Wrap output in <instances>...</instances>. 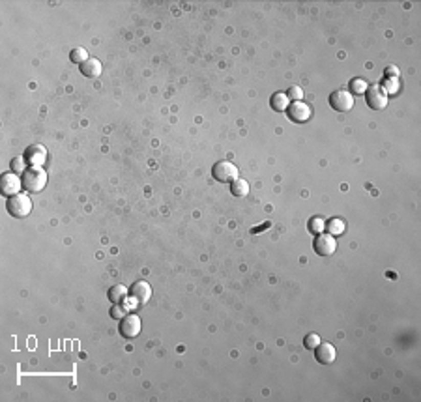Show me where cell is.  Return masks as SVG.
Segmentation results:
<instances>
[{"instance_id": "cell-19", "label": "cell", "mask_w": 421, "mask_h": 402, "mask_svg": "<svg viewBox=\"0 0 421 402\" xmlns=\"http://www.w3.org/2000/svg\"><path fill=\"white\" fill-rule=\"evenodd\" d=\"M386 92V96L389 98V94H397L399 92V81L397 79H386V82H384V86H380Z\"/></svg>"}, {"instance_id": "cell-18", "label": "cell", "mask_w": 421, "mask_h": 402, "mask_svg": "<svg viewBox=\"0 0 421 402\" xmlns=\"http://www.w3.org/2000/svg\"><path fill=\"white\" fill-rule=\"evenodd\" d=\"M70 58H71V62L73 64H84L88 60V53H86V49H82V47H77V49H73L71 51V55H70Z\"/></svg>"}, {"instance_id": "cell-20", "label": "cell", "mask_w": 421, "mask_h": 402, "mask_svg": "<svg viewBox=\"0 0 421 402\" xmlns=\"http://www.w3.org/2000/svg\"><path fill=\"white\" fill-rule=\"evenodd\" d=\"M367 82L363 81V79H354V81L350 82V94L354 96V94H365L367 92Z\"/></svg>"}, {"instance_id": "cell-5", "label": "cell", "mask_w": 421, "mask_h": 402, "mask_svg": "<svg viewBox=\"0 0 421 402\" xmlns=\"http://www.w3.org/2000/svg\"><path fill=\"white\" fill-rule=\"evenodd\" d=\"M118 329L124 339H135L141 333V318L137 315H126L120 320Z\"/></svg>"}, {"instance_id": "cell-26", "label": "cell", "mask_w": 421, "mask_h": 402, "mask_svg": "<svg viewBox=\"0 0 421 402\" xmlns=\"http://www.w3.org/2000/svg\"><path fill=\"white\" fill-rule=\"evenodd\" d=\"M386 77L388 79H399V70L395 65H389V68H386Z\"/></svg>"}, {"instance_id": "cell-24", "label": "cell", "mask_w": 421, "mask_h": 402, "mask_svg": "<svg viewBox=\"0 0 421 402\" xmlns=\"http://www.w3.org/2000/svg\"><path fill=\"white\" fill-rule=\"evenodd\" d=\"M11 169H13V172H25V159L23 158H17L11 161Z\"/></svg>"}, {"instance_id": "cell-6", "label": "cell", "mask_w": 421, "mask_h": 402, "mask_svg": "<svg viewBox=\"0 0 421 402\" xmlns=\"http://www.w3.org/2000/svg\"><path fill=\"white\" fill-rule=\"evenodd\" d=\"M365 99H367V105L371 107L372 110H382L388 107V101L389 98L386 96V92H384L380 86H371L367 88L365 92Z\"/></svg>"}, {"instance_id": "cell-3", "label": "cell", "mask_w": 421, "mask_h": 402, "mask_svg": "<svg viewBox=\"0 0 421 402\" xmlns=\"http://www.w3.org/2000/svg\"><path fill=\"white\" fill-rule=\"evenodd\" d=\"M212 176L221 184H230V182H234L238 178V169L230 161H219V163L213 165Z\"/></svg>"}, {"instance_id": "cell-22", "label": "cell", "mask_w": 421, "mask_h": 402, "mask_svg": "<svg viewBox=\"0 0 421 402\" xmlns=\"http://www.w3.org/2000/svg\"><path fill=\"white\" fill-rule=\"evenodd\" d=\"M286 98L292 99V101H301L303 99V90L300 86H290L289 92H286Z\"/></svg>"}, {"instance_id": "cell-21", "label": "cell", "mask_w": 421, "mask_h": 402, "mask_svg": "<svg viewBox=\"0 0 421 402\" xmlns=\"http://www.w3.org/2000/svg\"><path fill=\"white\" fill-rule=\"evenodd\" d=\"M324 229H326V223H324L320 217H313L311 221H309V230H311L313 234H322Z\"/></svg>"}, {"instance_id": "cell-4", "label": "cell", "mask_w": 421, "mask_h": 402, "mask_svg": "<svg viewBox=\"0 0 421 402\" xmlns=\"http://www.w3.org/2000/svg\"><path fill=\"white\" fill-rule=\"evenodd\" d=\"M329 105L337 113H348V110L354 109V96L348 90H335L329 96Z\"/></svg>"}, {"instance_id": "cell-10", "label": "cell", "mask_w": 421, "mask_h": 402, "mask_svg": "<svg viewBox=\"0 0 421 402\" xmlns=\"http://www.w3.org/2000/svg\"><path fill=\"white\" fill-rule=\"evenodd\" d=\"M129 296H131L133 301H137L139 305H144L150 299V296H152V288H150V284L146 283V281H137V283H133L131 290H129Z\"/></svg>"}, {"instance_id": "cell-8", "label": "cell", "mask_w": 421, "mask_h": 402, "mask_svg": "<svg viewBox=\"0 0 421 402\" xmlns=\"http://www.w3.org/2000/svg\"><path fill=\"white\" fill-rule=\"evenodd\" d=\"M23 189V178H19L17 174L8 172L0 180V191L6 196H15L19 195V191Z\"/></svg>"}, {"instance_id": "cell-14", "label": "cell", "mask_w": 421, "mask_h": 402, "mask_svg": "<svg viewBox=\"0 0 421 402\" xmlns=\"http://www.w3.org/2000/svg\"><path fill=\"white\" fill-rule=\"evenodd\" d=\"M127 288L124 286V284H115V286L110 288L109 290V299H110V303H115V305H122V301H126V298H127Z\"/></svg>"}, {"instance_id": "cell-7", "label": "cell", "mask_w": 421, "mask_h": 402, "mask_svg": "<svg viewBox=\"0 0 421 402\" xmlns=\"http://www.w3.org/2000/svg\"><path fill=\"white\" fill-rule=\"evenodd\" d=\"M313 249H315V253L320 256L334 255L335 249H337L335 236H331V234H318L317 239H315V243H313Z\"/></svg>"}, {"instance_id": "cell-23", "label": "cell", "mask_w": 421, "mask_h": 402, "mask_svg": "<svg viewBox=\"0 0 421 402\" xmlns=\"http://www.w3.org/2000/svg\"><path fill=\"white\" fill-rule=\"evenodd\" d=\"M303 344H305V348H309V350H315V348L320 344V337H318L317 333H309L305 337V341H303Z\"/></svg>"}, {"instance_id": "cell-17", "label": "cell", "mask_w": 421, "mask_h": 402, "mask_svg": "<svg viewBox=\"0 0 421 402\" xmlns=\"http://www.w3.org/2000/svg\"><path fill=\"white\" fill-rule=\"evenodd\" d=\"M326 229H328V232L331 234V236H341V234L345 232L346 225L343 219H329L328 223H326Z\"/></svg>"}, {"instance_id": "cell-12", "label": "cell", "mask_w": 421, "mask_h": 402, "mask_svg": "<svg viewBox=\"0 0 421 402\" xmlns=\"http://www.w3.org/2000/svg\"><path fill=\"white\" fill-rule=\"evenodd\" d=\"M335 355H337V352H335V348L329 343H320L317 348H315V358H317L318 363H322V365L334 363Z\"/></svg>"}, {"instance_id": "cell-11", "label": "cell", "mask_w": 421, "mask_h": 402, "mask_svg": "<svg viewBox=\"0 0 421 402\" xmlns=\"http://www.w3.org/2000/svg\"><path fill=\"white\" fill-rule=\"evenodd\" d=\"M25 159L32 167H41V165L47 161V150H45L41 144H34V146L27 148V153H25Z\"/></svg>"}, {"instance_id": "cell-15", "label": "cell", "mask_w": 421, "mask_h": 402, "mask_svg": "<svg viewBox=\"0 0 421 402\" xmlns=\"http://www.w3.org/2000/svg\"><path fill=\"white\" fill-rule=\"evenodd\" d=\"M270 103H272V109H274V110H277V113H284V110L289 109L290 99L286 98V94H284V92H277L274 98H272V101H270Z\"/></svg>"}, {"instance_id": "cell-9", "label": "cell", "mask_w": 421, "mask_h": 402, "mask_svg": "<svg viewBox=\"0 0 421 402\" xmlns=\"http://www.w3.org/2000/svg\"><path fill=\"white\" fill-rule=\"evenodd\" d=\"M289 116L290 120H294V122H298V124H303V122H307V120L311 118V107L307 103H303V101H294L292 105H289Z\"/></svg>"}, {"instance_id": "cell-16", "label": "cell", "mask_w": 421, "mask_h": 402, "mask_svg": "<svg viewBox=\"0 0 421 402\" xmlns=\"http://www.w3.org/2000/svg\"><path fill=\"white\" fill-rule=\"evenodd\" d=\"M230 193L234 196H246L249 193V184L246 180L236 178L234 182H230Z\"/></svg>"}, {"instance_id": "cell-13", "label": "cell", "mask_w": 421, "mask_h": 402, "mask_svg": "<svg viewBox=\"0 0 421 402\" xmlns=\"http://www.w3.org/2000/svg\"><path fill=\"white\" fill-rule=\"evenodd\" d=\"M101 71H103V68H101V62L98 58H88L84 64H81V73L84 77H90V79L99 77Z\"/></svg>"}, {"instance_id": "cell-25", "label": "cell", "mask_w": 421, "mask_h": 402, "mask_svg": "<svg viewBox=\"0 0 421 402\" xmlns=\"http://www.w3.org/2000/svg\"><path fill=\"white\" fill-rule=\"evenodd\" d=\"M110 316H113L115 320H122V318L126 316V309L116 305V307H113V309H110Z\"/></svg>"}, {"instance_id": "cell-1", "label": "cell", "mask_w": 421, "mask_h": 402, "mask_svg": "<svg viewBox=\"0 0 421 402\" xmlns=\"http://www.w3.org/2000/svg\"><path fill=\"white\" fill-rule=\"evenodd\" d=\"M47 185V172L41 167H30L23 172V189L28 193H39Z\"/></svg>"}, {"instance_id": "cell-2", "label": "cell", "mask_w": 421, "mask_h": 402, "mask_svg": "<svg viewBox=\"0 0 421 402\" xmlns=\"http://www.w3.org/2000/svg\"><path fill=\"white\" fill-rule=\"evenodd\" d=\"M6 210H8V213H10L11 217H17V219L28 217L30 212H32V200H30L27 195H21V193H19V195L8 198Z\"/></svg>"}]
</instances>
